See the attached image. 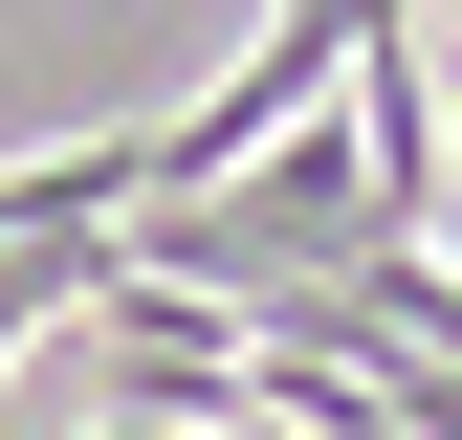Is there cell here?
Wrapping results in <instances>:
<instances>
[{"label":"cell","instance_id":"obj_1","mask_svg":"<svg viewBox=\"0 0 462 440\" xmlns=\"http://www.w3.org/2000/svg\"><path fill=\"white\" fill-rule=\"evenodd\" d=\"M154 177H133V133H67V154H0V243H110Z\"/></svg>","mask_w":462,"mask_h":440},{"label":"cell","instance_id":"obj_2","mask_svg":"<svg viewBox=\"0 0 462 440\" xmlns=\"http://www.w3.org/2000/svg\"><path fill=\"white\" fill-rule=\"evenodd\" d=\"M67 440H243V418H67Z\"/></svg>","mask_w":462,"mask_h":440}]
</instances>
